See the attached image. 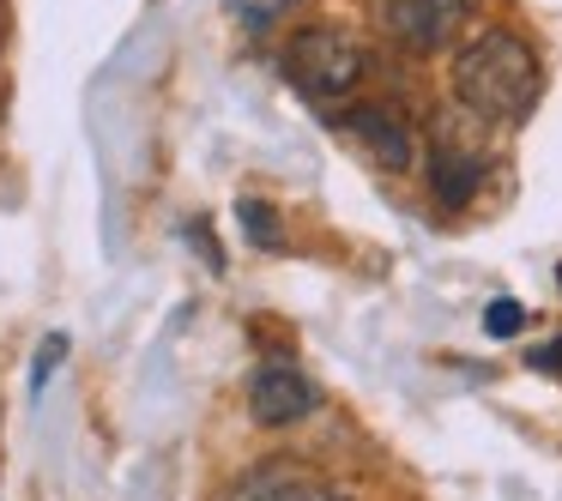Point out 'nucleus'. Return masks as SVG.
Returning a JSON list of instances; mask_svg holds the SVG:
<instances>
[{
  "label": "nucleus",
  "mask_w": 562,
  "mask_h": 501,
  "mask_svg": "<svg viewBox=\"0 0 562 501\" xmlns=\"http://www.w3.org/2000/svg\"><path fill=\"white\" fill-rule=\"evenodd\" d=\"M538 86H544L538 55L526 49L514 31H477V37L453 55V98H460V110L477 115V122H502V127L526 122L532 103H538Z\"/></svg>",
  "instance_id": "1"
},
{
  "label": "nucleus",
  "mask_w": 562,
  "mask_h": 501,
  "mask_svg": "<svg viewBox=\"0 0 562 501\" xmlns=\"http://www.w3.org/2000/svg\"><path fill=\"white\" fill-rule=\"evenodd\" d=\"M363 73H369L363 49H357L345 31H333V25L296 31L291 49H284V79H291L308 103H321V110L351 98V91L363 86Z\"/></svg>",
  "instance_id": "2"
},
{
  "label": "nucleus",
  "mask_w": 562,
  "mask_h": 501,
  "mask_svg": "<svg viewBox=\"0 0 562 501\" xmlns=\"http://www.w3.org/2000/svg\"><path fill=\"white\" fill-rule=\"evenodd\" d=\"M484 0H381V25L400 49L412 55H436L472 25V13Z\"/></svg>",
  "instance_id": "3"
},
{
  "label": "nucleus",
  "mask_w": 562,
  "mask_h": 501,
  "mask_svg": "<svg viewBox=\"0 0 562 501\" xmlns=\"http://www.w3.org/2000/svg\"><path fill=\"white\" fill-rule=\"evenodd\" d=\"M315 405H321V387L284 356L260 363L255 380H248V411H255L260 429H291L303 417H315Z\"/></svg>",
  "instance_id": "4"
},
{
  "label": "nucleus",
  "mask_w": 562,
  "mask_h": 501,
  "mask_svg": "<svg viewBox=\"0 0 562 501\" xmlns=\"http://www.w3.org/2000/svg\"><path fill=\"white\" fill-rule=\"evenodd\" d=\"M333 127H339V134L351 139V146L375 163V170H387V175L412 170V158H417L412 127H405V115L387 110V103H351V110H345Z\"/></svg>",
  "instance_id": "5"
},
{
  "label": "nucleus",
  "mask_w": 562,
  "mask_h": 501,
  "mask_svg": "<svg viewBox=\"0 0 562 501\" xmlns=\"http://www.w3.org/2000/svg\"><path fill=\"white\" fill-rule=\"evenodd\" d=\"M484 151L460 146L453 134H436V146H429V194H436L441 212H465L477 200V187H484Z\"/></svg>",
  "instance_id": "6"
},
{
  "label": "nucleus",
  "mask_w": 562,
  "mask_h": 501,
  "mask_svg": "<svg viewBox=\"0 0 562 501\" xmlns=\"http://www.w3.org/2000/svg\"><path fill=\"white\" fill-rule=\"evenodd\" d=\"M243 501H351L345 489L333 483H315V477L291 471V465H267L243 483Z\"/></svg>",
  "instance_id": "7"
},
{
  "label": "nucleus",
  "mask_w": 562,
  "mask_h": 501,
  "mask_svg": "<svg viewBox=\"0 0 562 501\" xmlns=\"http://www.w3.org/2000/svg\"><path fill=\"white\" fill-rule=\"evenodd\" d=\"M236 218H243L248 242L255 248H284V230H279V212L267 200H236Z\"/></svg>",
  "instance_id": "8"
},
{
  "label": "nucleus",
  "mask_w": 562,
  "mask_h": 501,
  "mask_svg": "<svg viewBox=\"0 0 562 501\" xmlns=\"http://www.w3.org/2000/svg\"><path fill=\"white\" fill-rule=\"evenodd\" d=\"M520 327H526V308L514 303V296H496V303L484 308V332H490V339H514Z\"/></svg>",
  "instance_id": "9"
},
{
  "label": "nucleus",
  "mask_w": 562,
  "mask_h": 501,
  "mask_svg": "<svg viewBox=\"0 0 562 501\" xmlns=\"http://www.w3.org/2000/svg\"><path fill=\"white\" fill-rule=\"evenodd\" d=\"M61 356H67V332H49V339L37 344V363H31V392L49 387V375L61 368Z\"/></svg>",
  "instance_id": "10"
},
{
  "label": "nucleus",
  "mask_w": 562,
  "mask_h": 501,
  "mask_svg": "<svg viewBox=\"0 0 562 501\" xmlns=\"http://www.w3.org/2000/svg\"><path fill=\"white\" fill-rule=\"evenodd\" d=\"M182 236L200 248V254H206V266H212V272H224V248H218V236H212V224H206V218H188V224H182Z\"/></svg>",
  "instance_id": "11"
},
{
  "label": "nucleus",
  "mask_w": 562,
  "mask_h": 501,
  "mask_svg": "<svg viewBox=\"0 0 562 501\" xmlns=\"http://www.w3.org/2000/svg\"><path fill=\"white\" fill-rule=\"evenodd\" d=\"M526 363L538 368V375H562V339H550V344H538L532 356H526Z\"/></svg>",
  "instance_id": "12"
}]
</instances>
